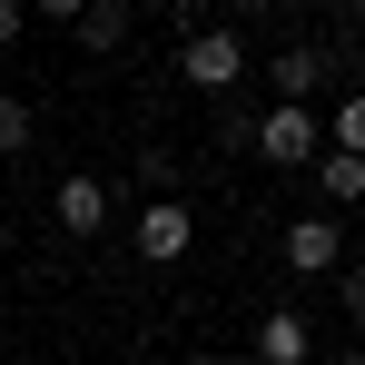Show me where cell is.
I'll use <instances>...</instances> for the list:
<instances>
[{
  "label": "cell",
  "mask_w": 365,
  "mask_h": 365,
  "mask_svg": "<svg viewBox=\"0 0 365 365\" xmlns=\"http://www.w3.org/2000/svg\"><path fill=\"white\" fill-rule=\"evenodd\" d=\"M20 30H30V10H20V0H0V50H10Z\"/></svg>",
  "instance_id": "13"
},
{
  "label": "cell",
  "mask_w": 365,
  "mask_h": 365,
  "mask_svg": "<svg viewBox=\"0 0 365 365\" xmlns=\"http://www.w3.org/2000/svg\"><path fill=\"white\" fill-rule=\"evenodd\" d=\"M267 10H277V0H237V20H267Z\"/></svg>",
  "instance_id": "15"
},
{
  "label": "cell",
  "mask_w": 365,
  "mask_h": 365,
  "mask_svg": "<svg viewBox=\"0 0 365 365\" xmlns=\"http://www.w3.org/2000/svg\"><path fill=\"white\" fill-rule=\"evenodd\" d=\"M50 217H60V237H99V227H109V178L69 168V178L50 187Z\"/></svg>",
  "instance_id": "4"
},
{
  "label": "cell",
  "mask_w": 365,
  "mask_h": 365,
  "mask_svg": "<svg viewBox=\"0 0 365 365\" xmlns=\"http://www.w3.org/2000/svg\"><path fill=\"white\" fill-rule=\"evenodd\" d=\"M20 10H30V20H50V30H69V20H79L89 0H20Z\"/></svg>",
  "instance_id": "12"
},
{
  "label": "cell",
  "mask_w": 365,
  "mask_h": 365,
  "mask_svg": "<svg viewBox=\"0 0 365 365\" xmlns=\"http://www.w3.org/2000/svg\"><path fill=\"white\" fill-rule=\"evenodd\" d=\"M0 316H10V287H0Z\"/></svg>",
  "instance_id": "18"
},
{
  "label": "cell",
  "mask_w": 365,
  "mask_h": 365,
  "mask_svg": "<svg viewBox=\"0 0 365 365\" xmlns=\"http://www.w3.org/2000/svg\"><path fill=\"white\" fill-rule=\"evenodd\" d=\"M316 119H326V148L365 158V89H356V99H336V109H316Z\"/></svg>",
  "instance_id": "10"
},
{
  "label": "cell",
  "mask_w": 365,
  "mask_h": 365,
  "mask_svg": "<svg viewBox=\"0 0 365 365\" xmlns=\"http://www.w3.org/2000/svg\"><path fill=\"white\" fill-rule=\"evenodd\" d=\"M178 365H217V356H178Z\"/></svg>",
  "instance_id": "17"
},
{
  "label": "cell",
  "mask_w": 365,
  "mask_h": 365,
  "mask_svg": "<svg viewBox=\"0 0 365 365\" xmlns=\"http://www.w3.org/2000/svg\"><path fill=\"white\" fill-rule=\"evenodd\" d=\"M267 89H277V99H316V89H326V50H306V40H287V50H277V60H267Z\"/></svg>",
  "instance_id": "7"
},
{
  "label": "cell",
  "mask_w": 365,
  "mask_h": 365,
  "mask_svg": "<svg viewBox=\"0 0 365 365\" xmlns=\"http://www.w3.org/2000/svg\"><path fill=\"white\" fill-rule=\"evenodd\" d=\"M346 316H356V326H365V267H356V277H346Z\"/></svg>",
  "instance_id": "14"
},
{
  "label": "cell",
  "mask_w": 365,
  "mask_h": 365,
  "mask_svg": "<svg viewBox=\"0 0 365 365\" xmlns=\"http://www.w3.org/2000/svg\"><path fill=\"white\" fill-rule=\"evenodd\" d=\"M69 40H79L89 60H109V50H119V40H128V0H89V10L69 20Z\"/></svg>",
  "instance_id": "8"
},
{
  "label": "cell",
  "mask_w": 365,
  "mask_h": 365,
  "mask_svg": "<svg viewBox=\"0 0 365 365\" xmlns=\"http://www.w3.org/2000/svg\"><path fill=\"white\" fill-rule=\"evenodd\" d=\"M326 365H365V346H346V356H326Z\"/></svg>",
  "instance_id": "16"
},
{
  "label": "cell",
  "mask_w": 365,
  "mask_h": 365,
  "mask_svg": "<svg viewBox=\"0 0 365 365\" xmlns=\"http://www.w3.org/2000/svg\"><path fill=\"white\" fill-rule=\"evenodd\" d=\"M178 79L197 89V99H237V79H247V40L237 30H217V20H197L178 40Z\"/></svg>",
  "instance_id": "1"
},
{
  "label": "cell",
  "mask_w": 365,
  "mask_h": 365,
  "mask_svg": "<svg viewBox=\"0 0 365 365\" xmlns=\"http://www.w3.org/2000/svg\"><path fill=\"white\" fill-rule=\"evenodd\" d=\"M187 247H197V207H187V197H148V207H138V257H148V267H178Z\"/></svg>",
  "instance_id": "3"
},
{
  "label": "cell",
  "mask_w": 365,
  "mask_h": 365,
  "mask_svg": "<svg viewBox=\"0 0 365 365\" xmlns=\"http://www.w3.org/2000/svg\"><path fill=\"white\" fill-rule=\"evenodd\" d=\"M316 187H326L336 207H365V158H346V148H316Z\"/></svg>",
  "instance_id": "9"
},
{
  "label": "cell",
  "mask_w": 365,
  "mask_h": 365,
  "mask_svg": "<svg viewBox=\"0 0 365 365\" xmlns=\"http://www.w3.org/2000/svg\"><path fill=\"white\" fill-rule=\"evenodd\" d=\"M257 158H277V168H316V148H326V119L297 109V99H277V109H257V138H247Z\"/></svg>",
  "instance_id": "2"
},
{
  "label": "cell",
  "mask_w": 365,
  "mask_h": 365,
  "mask_svg": "<svg viewBox=\"0 0 365 365\" xmlns=\"http://www.w3.org/2000/svg\"><path fill=\"white\" fill-rule=\"evenodd\" d=\"M287 267L297 277H336L346 267V227L336 217H287Z\"/></svg>",
  "instance_id": "5"
},
{
  "label": "cell",
  "mask_w": 365,
  "mask_h": 365,
  "mask_svg": "<svg viewBox=\"0 0 365 365\" xmlns=\"http://www.w3.org/2000/svg\"><path fill=\"white\" fill-rule=\"evenodd\" d=\"M30 138H40V109L30 99H0V158H20Z\"/></svg>",
  "instance_id": "11"
},
{
  "label": "cell",
  "mask_w": 365,
  "mask_h": 365,
  "mask_svg": "<svg viewBox=\"0 0 365 365\" xmlns=\"http://www.w3.org/2000/svg\"><path fill=\"white\" fill-rule=\"evenodd\" d=\"M356 30H365V0H356Z\"/></svg>",
  "instance_id": "19"
},
{
  "label": "cell",
  "mask_w": 365,
  "mask_h": 365,
  "mask_svg": "<svg viewBox=\"0 0 365 365\" xmlns=\"http://www.w3.org/2000/svg\"><path fill=\"white\" fill-rule=\"evenodd\" d=\"M306 356H316V326L297 306H267L257 316V365H306Z\"/></svg>",
  "instance_id": "6"
}]
</instances>
